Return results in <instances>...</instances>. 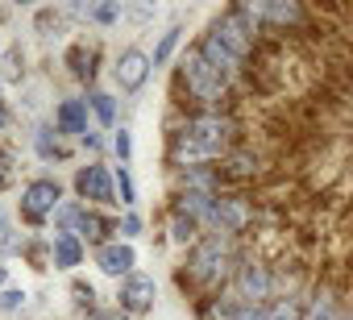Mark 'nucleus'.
<instances>
[{
	"mask_svg": "<svg viewBox=\"0 0 353 320\" xmlns=\"http://www.w3.org/2000/svg\"><path fill=\"white\" fill-rule=\"evenodd\" d=\"M233 133H237L233 117H225V112H196V117H188L179 129L170 133V163L192 171V167L204 163V158L225 154Z\"/></svg>",
	"mask_w": 353,
	"mask_h": 320,
	"instance_id": "nucleus-1",
	"label": "nucleus"
},
{
	"mask_svg": "<svg viewBox=\"0 0 353 320\" xmlns=\"http://www.w3.org/2000/svg\"><path fill=\"white\" fill-rule=\"evenodd\" d=\"M229 266H237V258H233V237H225V233L200 237L196 250H192V258H188V274L200 287H216L229 274Z\"/></svg>",
	"mask_w": 353,
	"mask_h": 320,
	"instance_id": "nucleus-2",
	"label": "nucleus"
},
{
	"mask_svg": "<svg viewBox=\"0 0 353 320\" xmlns=\"http://www.w3.org/2000/svg\"><path fill=\"white\" fill-rule=\"evenodd\" d=\"M237 63H245L250 54H254V42H258V17L250 13V9H225L216 21H212V30H208Z\"/></svg>",
	"mask_w": 353,
	"mask_h": 320,
	"instance_id": "nucleus-3",
	"label": "nucleus"
},
{
	"mask_svg": "<svg viewBox=\"0 0 353 320\" xmlns=\"http://www.w3.org/2000/svg\"><path fill=\"white\" fill-rule=\"evenodd\" d=\"M183 83H188V92H192L200 104H208L212 112H216V104H221L225 92H229V75H221L200 50H192V54L183 59Z\"/></svg>",
	"mask_w": 353,
	"mask_h": 320,
	"instance_id": "nucleus-4",
	"label": "nucleus"
},
{
	"mask_svg": "<svg viewBox=\"0 0 353 320\" xmlns=\"http://www.w3.org/2000/svg\"><path fill=\"white\" fill-rule=\"evenodd\" d=\"M233 287H237V299L241 303H258V308H266V299L274 295V274H270V266L266 262H258V258H237V266H233Z\"/></svg>",
	"mask_w": 353,
	"mask_h": 320,
	"instance_id": "nucleus-5",
	"label": "nucleus"
},
{
	"mask_svg": "<svg viewBox=\"0 0 353 320\" xmlns=\"http://www.w3.org/2000/svg\"><path fill=\"white\" fill-rule=\"evenodd\" d=\"M59 204H63V183L50 179V175H42V179H34V183L21 188V217L30 225H42L46 217H54Z\"/></svg>",
	"mask_w": 353,
	"mask_h": 320,
	"instance_id": "nucleus-6",
	"label": "nucleus"
},
{
	"mask_svg": "<svg viewBox=\"0 0 353 320\" xmlns=\"http://www.w3.org/2000/svg\"><path fill=\"white\" fill-rule=\"evenodd\" d=\"M150 71H154V59L145 54V50H137V46H129V50H121L117 54V63H112V79H117V88L121 92H141L145 83H150Z\"/></svg>",
	"mask_w": 353,
	"mask_h": 320,
	"instance_id": "nucleus-7",
	"label": "nucleus"
},
{
	"mask_svg": "<svg viewBox=\"0 0 353 320\" xmlns=\"http://www.w3.org/2000/svg\"><path fill=\"white\" fill-rule=\"evenodd\" d=\"M154 299H158V283H154V274H141V270H133V274L121 283V291H117V308H121L125 316H145V312H154Z\"/></svg>",
	"mask_w": 353,
	"mask_h": 320,
	"instance_id": "nucleus-8",
	"label": "nucleus"
},
{
	"mask_svg": "<svg viewBox=\"0 0 353 320\" xmlns=\"http://www.w3.org/2000/svg\"><path fill=\"white\" fill-rule=\"evenodd\" d=\"M75 192H79V200H92V204H117V183L108 175V167H100V163H88L75 171Z\"/></svg>",
	"mask_w": 353,
	"mask_h": 320,
	"instance_id": "nucleus-9",
	"label": "nucleus"
},
{
	"mask_svg": "<svg viewBox=\"0 0 353 320\" xmlns=\"http://www.w3.org/2000/svg\"><path fill=\"white\" fill-rule=\"evenodd\" d=\"M212 225L225 233V237H237L254 225V204L241 200V196H216V208H212Z\"/></svg>",
	"mask_w": 353,
	"mask_h": 320,
	"instance_id": "nucleus-10",
	"label": "nucleus"
},
{
	"mask_svg": "<svg viewBox=\"0 0 353 320\" xmlns=\"http://www.w3.org/2000/svg\"><path fill=\"white\" fill-rule=\"evenodd\" d=\"M96 266L104 270V274H112V279H129L133 274V266H137V250L129 246V241H104L100 250H96Z\"/></svg>",
	"mask_w": 353,
	"mask_h": 320,
	"instance_id": "nucleus-11",
	"label": "nucleus"
},
{
	"mask_svg": "<svg viewBox=\"0 0 353 320\" xmlns=\"http://www.w3.org/2000/svg\"><path fill=\"white\" fill-rule=\"evenodd\" d=\"M54 133L83 137L88 133V100H59V108H54Z\"/></svg>",
	"mask_w": 353,
	"mask_h": 320,
	"instance_id": "nucleus-12",
	"label": "nucleus"
},
{
	"mask_svg": "<svg viewBox=\"0 0 353 320\" xmlns=\"http://www.w3.org/2000/svg\"><path fill=\"white\" fill-rule=\"evenodd\" d=\"M250 13L254 17H262V21H274V26H303V9L295 5V0H266V5H250Z\"/></svg>",
	"mask_w": 353,
	"mask_h": 320,
	"instance_id": "nucleus-13",
	"label": "nucleus"
},
{
	"mask_svg": "<svg viewBox=\"0 0 353 320\" xmlns=\"http://www.w3.org/2000/svg\"><path fill=\"white\" fill-rule=\"evenodd\" d=\"M83 262V241L75 233H54L50 241V266L54 270H75Z\"/></svg>",
	"mask_w": 353,
	"mask_h": 320,
	"instance_id": "nucleus-14",
	"label": "nucleus"
},
{
	"mask_svg": "<svg viewBox=\"0 0 353 320\" xmlns=\"http://www.w3.org/2000/svg\"><path fill=\"white\" fill-rule=\"evenodd\" d=\"M212 320H266V312L258 303H241L237 295H225L212 303Z\"/></svg>",
	"mask_w": 353,
	"mask_h": 320,
	"instance_id": "nucleus-15",
	"label": "nucleus"
},
{
	"mask_svg": "<svg viewBox=\"0 0 353 320\" xmlns=\"http://www.w3.org/2000/svg\"><path fill=\"white\" fill-rule=\"evenodd\" d=\"M108 233H112V225H108V221H104L100 212H88V208H83V217H79V229H75V237H79V241H92V246L100 250Z\"/></svg>",
	"mask_w": 353,
	"mask_h": 320,
	"instance_id": "nucleus-16",
	"label": "nucleus"
},
{
	"mask_svg": "<svg viewBox=\"0 0 353 320\" xmlns=\"http://www.w3.org/2000/svg\"><path fill=\"white\" fill-rule=\"evenodd\" d=\"M92 59H96V50L92 46H71V54H67V63H71V75L75 79H92Z\"/></svg>",
	"mask_w": 353,
	"mask_h": 320,
	"instance_id": "nucleus-17",
	"label": "nucleus"
},
{
	"mask_svg": "<svg viewBox=\"0 0 353 320\" xmlns=\"http://www.w3.org/2000/svg\"><path fill=\"white\" fill-rule=\"evenodd\" d=\"M88 104H92V112H96L100 125H112V121H117V100H112L108 92H92Z\"/></svg>",
	"mask_w": 353,
	"mask_h": 320,
	"instance_id": "nucleus-18",
	"label": "nucleus"
},
{
	"mask_svg": "<svg viewBox=\"0 0 353 320\" xmlns=\"http://www.w3.org/2000/svg\"><path fill=\"white\" fill-rule=\"evenodd\" d=\"M79 217H83V204H59L54 229H59V233H75V229H79Z\"/></svg>",
	"mask_w": 353,
	"mask_h": 320,
	"instance_id": "nucleus-19",
	"label": "nucleus"
},
{
	"mask_svg": "<svg viewBox=\"0 0 353 320\" xmlns=\"http://www.w3.org/2000/svg\"><path fill=\"white\" fill-rule=\"evenodd\" d=\"M170 237L188 246V241H196V237H200V225H196L192 217H183V212H174V221H170Z\"/></svg>",
	"mask_w": 353,
	"mask_h": 320,
	"instance_id": "nucleus-20",
	"label": "nucleus"
},
{
	"mask_svg": "<svg viewBox=\"0 0 353 320\" xmlns=\"http://www.w3.org/2000/svg\"><path fill=\"white\" fill-rule=\"evenodd\" d=\"M266 320H303V299H279L270 312H266Z\"/></svg>",
	"mask_w": 353,
	"mask_h": 320,
	"instance_id": "nucleus-21",
	"label": "nucleus"
},
{
	"mask_svg": "<svg viewBox=\"0 0 353 320\" xmlns=\"http://www.w3.org/2000/svg\"><path fill=\"white\" fill-rule=\"evenodd\" d=\"M112 183H117V192H121V204H129V208H133V204H137V188H133V175H129V167H125V163L117 167Z\"/></svg>",
	"mask_w": 353,
	"mask_h": 320,
	"instance_id": "nucleus-22",
	"label": "nucleus"
},
{
	"mask_svg": "<svg viewBox=\"0 0 353 320\" xmlns=\"http://www.w3.org/2000/svg\"><path fill=\"white\" fill-rule=\"evenodd\" d=\"M179 34H183V30H179V26H170V30H166V34H162V42H158V46H154V67H162V63H166V59H170V54H174V46H179Z\"/></svg>",
	"mask_w": 353,
	"mask_h": 320,
	"instance_id": "nucleus-23",
	"label": "nucleus"
},
{
	"mask_svg": "<svg viewBox=\"0 0 353 320\" xmlns=\"http://www.w3.org/2000/svg\"><path fill=\"white\" fill-rule=\"evenodd\" d=\"M38 154L46 158V163H50V158H59V163H63V158H67V150L59 146V133L50 137V129H42V133H38Z\"/></svg>",
	"mask_w": 353,
	"mask_h": 320,
	"instance_id": "nucleus-24",
	"label": "nucleus"
},
{
	"mask_svg": "<svg viewBox=\"0 0 353 320\" xmlns=\"http://www.w3.org/2000/svg\"><path fill=\"white\" fill-rule=\"evenodd\" d=\"M59 30H63V17H59L54 9H42V13H38V34H42V38H59Z\"/></svg>",
	"mask_w": 353,
	"mask_h": 320,
	"instance_id": "nucleus-25",
	"label": "nucleus"
},
{
	"mask_svg": "<svg viewBox=\"0 0 353 320\" xmlns=\"http://www.w3.org/2000/svg\"><path fill=\"white\" fill-rule=\"evenodd\" d=\"M26 67H21V50H9L5 54V67H0V79H21Z\"/></svg>",
	"mask_w": 353,
	"mask_h": 320,
	"instance_id": "nucleus-26",
	"label": "nucleus"
},
{
	"mask_svg": "<svg viewBox=\"0 0 353 320\" xmlns=\"http://www.w3.org/2000/svg\"><path fill=\"white\" fill-rule=\"evenodd\" d=\"M112 150H117V158H121V163H129V154H133V137H129V129L112 133Z\"/></svg>",
	"mask_w": 353,
	"mask_h": 320,
	"instance_id": "nucleus-27",
	"label": "nucleus"
},
{
	"mask_svg": "<svg viewBox=\"0 0 353 320\" xmlns=\"http://www.w3.org/2000/svg\"><path fill=\"white\" fill-rule=\"evenodd\" d=\"M9 188H13V154L0 150V192H9Z\"/></svg>",
	"mask_w": 353,
	"mask_h": 320,
	"instance_id": "nucleus-28",
	"label": "nucleus"
},
{
	"mask_svg": "<svg viewBox=\"0 0 353 320\" xmlns=\"http://www.w3.org/2000/svg\"><path fill=\"white\" fill-rule=\"evenodd\" d=\"M26 303V291H17V287H9V291H0V312H17Z\"/></svg>",
	"mask_w": 353,
	"mask_h": 320,
	"instance_id": "nucleus-29",
	"label": "nucleus"
},
{
	"mask_svg": "<svg viewBox=\"0 0 353 320\" xmlns=\"http://www.w3.org/2000/svg\"><path fill=\"white\" fill-rule=\"evenodd\" d=\"M117 233H121L125 241H129V237H137V233H141V217H137V212H129V217L117 225Z\"/></svg>",
	"mask_w": 353,
	"mask_h": 320,
	"instance_id": "nucleus-30",
	"label": "nucleus"
},
{
	"mask_svg": "<svg viewBox=\"0 0 353 320\" xmlns=\"http://www.w3.org/2000/svg\"><path fill=\"white\" fill-rule=\"evenodd\" d=\"M92 320H133V316H125L121 308H92Z\"/></svg>",
	"mask_w": 353,
	"mask_h": 320,
	"instance_id": "nucleus-31",
	"label": "nucleus"
},
{
	"mask_svg": "<svg viewBox=\"0 0 353 320\" xmlns=\"http://www.w3.org/2000/svg\"><path fill=\"white\" fill-rule=\"evenodd\" d=\"M9 125V108H5V100H0V129Z\"/></svg>",
	"mask_w": 353,
	"mask_h": 320,
	"instance_id": "nucleus-32",
	"label": "nucleus"
},
{
	"mask_svg": "<svg viewBox=\"0 0 353 320\" xmlns=\"http://www.w3.org/2000/svg\"><path fill=\"white\" fill-rule=\"evenodd\" d=\"M5 279H9V266H5V262H0V287H5Z\"/></svg>",
	"mask_w": 353,
	"mask_h": 320,
	"instance_id": "nucleus-33",
	"label": "nucleus"
},
{
	"mask_svg": "<svg viewBox=\"0 0 353 320\" xmlns=\"http://www.w3.org/2000/svg\"><path fill=\"white\" fill-rule=\"evenodd\" d=\"M9 229V221H5V208H0V233H5Z\"/></svg>",
	"mask_w": 353,
	"mask_h": 320,
	"instance_id": "nucleus-34",
	"label": "nucleus"
}]
</instances>
